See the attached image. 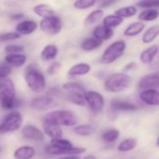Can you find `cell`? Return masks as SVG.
<instances>
[{"mask_svg": "<svg viewBox=\"0 0 159 159\" xmlns=\"http://www.w3.org/2000/svg\"><path fill=\"white\" fill-rule=\"evenodd\" d=\"M102 43H103V41L98 39L95 37H89L82 42L81 49L84 52H92V51L99 48L102 45Z\"/></svg>", "mask_w": 159, "mask_h": 159, "instance_id": "cell-25", "label": "cell"}, {"mask_svg": "<svg viewBox=\"0 0 159 159\" xmlns=\"http://www.w3.org/2000/svg\"><path fill=\"white\" fill-rule=\"evenodd\" d=\"M113 35H114L113 29L107 28L103 25L96 26L93 30V37L97 38L98 39H99L101 41L111 39L113 37Z\"/></svg>", "mask_w": 159, "mask_h": 159, "instance_id": "cell-20", "label": "cell"}, {"mask_svg": "<svg viewBox=\"0 0 159 159\" xmlns=\"http://www.w3.org/2000/svg\"><path fill=\"white\" fill-rule=\"evenodd\" d=\"M137 5L139 8L144 10L153 9L159 7V0H141Z\"/></svg>", "mask_w": 159, "mask_h": 159, "instance_id": "cell-37", "label": "cell"}, {"mask_svg": "<svg viewBox=\"0 0 159 159\" xmlns=\"http://www.w3.org/2000/svg\"><path fill=\"white\" fill-rule=\"evenodd\" d=\"M0 104L6 110H12L18 105L15 85L9 77L0 80Z\"/></svg>", "mask_w": 159, "mask_h": 159, "instance_id": "cell-3", "label": "cell"}, {"mask_svg": "<svg viewBox=\"0 0 159 159\" xmlns=\"http://www.w3.org/2000/svg\"><path fill=\"white\" fill-rule=\"evenodd\" d=\"M5 62L11 67H21L26 63V56L23 53L8 54L5 57Z\"/></svg>", "mask_w": 159, "mask_h": 159, "instance_id": "cell-21", "label": "cell"}, {"mask_svg": "<svg viewBox=\"0 0 159 159\" xmlns=\"http://www.w3.org/2000/svg\"><path fill=\"white\" fill-rule=\"evenodd\" d=\"M59 159H82L81 155H77V154H71V155H64L60 156Z\"/></svg>", "mask_w": 159, "mask_h": 159, "instance_id": "cell-43", "label": "cell"}, {"mask_svg": "<svg viewBox=\"0 0 159 159\" xmlns=\"http://www.w3.org/2000/svg\"><path fill=\"white\" fill-rule=\"evenodd\" d=\"M126 49V42L125 40H116L110 44L101 55V62L106 65L113 64L121 58Z\"/></svg>", "mask_w": 159, "mask_h": 159, "instance_id": "cell-6", "label": "cell"}, {"mask_svg": "<svg viewBox=\"0 0 159 159\" xmlns=\"http://www.w3.org/2000/svg\"><path fill=\"white\" fill-rule=\"evenodd\" d=\"M25 80L30 90L35 93H42L46 89V78L43 73L34 65L27 66Z\"/></svg>", "mask_w": 159, "mask_h": 159, "instance_id": "cell-4", "label": "cell"}, {"mask_svg": "<svg viewBox=\"0 0 159 159\" xmlns=\"http://www.w3.org/2000/svg\"><path fill=\"white\" fill-rule=\"evenodd\" d=\"M159 17V12L154 10V9H149V10H144L142 11L138 18L140 22H152L154 20H156Z\"/></svg>", "mask_w": 159, "mask_h": 159, "instance_id": "cell-32", "label": "cell"}, {"mask_svg": "<svg viewBox=\"0 0 159 159\" xmlns=\"http://www.w3.org/2000/svg\"><path fill=\"white\" fill-rule=\"evenodd\" d=\"M21 35L17 32H8L5 34L0 35V41H9V40H13L20 39Z\"/></svg>", "mask_w": 159, "mask_h": 159, "instance_id": "cell-39", "label": "cell"}, {"mask_svg": "<svg viewBox=\"0 0 159 159\" xmlns=\"http://www.w3.org/2000/svg\"><path fill=\"white\" fill-rule=\"evenodd\" d=\"M155 143H156V146H157V147H159V136L157 137V139H156V142H155Z\"/></svg>", "mask_w": 159, "mask_h": 159, "instance_id": "cell-47", "label": "cell"}, {"mask_svg": "<svg viewBox=\"0 0 159 159\" xmlns=\"http://www.w3.org/2000/svg\"><path fill=\"white\" fill-rule=\"evenodd\" d=\"M11 73V67L9 65L0 64V80L8 78Z\"/></svg>", "mask_w": 159, "mask_h": 159, "instance_id": "cell-41", "label": "cell"}, {"mask_svg": "<svg viewBox=\"0 0 159 159\" xmlns=\"http://www.w3.org/2000/svg\"><path fill=\"white\" fill-rule=\"evenodd\" d=\"M104 16V12L102 10L98 9L96 11H93L91 13L87 15V17L84 20V25H92L94 24H97L98 21H100Z\"/></svg>", "mask_w": 159, "mask_h": 159, "instance_id": "cell-34", "label": "cell"}, {"mask_svg": "<svg viewBox=\"0 0 159 159\" xmlns=\"http://www.w3.org/2000/svg\"><path fill=\"white\" fill-rule=\"evenodd\" d=\"M123 22H124L123 18L119 17L116 14H111V15H107L106 17L103 18L102 24L105 27L113 29V28L121 25L123 24Z\"/></svg>", "mask_w": 159, "mask_h": 159, "instance_id": "cell-28", "label": "cell"}, {"mask_svg": "<svg viewBox=\"0 0 159 159\" xmlns=\"http://www.w3.org/2000/svg\"><path fill=\"white\" fill-rule=\"evenodd\" d=\"M22 135L25 139L35 140V141H42L44 140V133L36 125H25L22 129Z\"/></svg>", "mask_w": 159, "mask_h": 159, "instance_id": "cell-13", "label": "cell"}, {"mask_svg": "<svg viewBox=\"0 0 159 159\" xmlns=\"http://www.w3.org/2000/svg\"><path fill=\"white\" fill-rule=\"evenodd\" d=\"M6 52L9 54H13V53H22L25 51V48L20 45H8L5 48Z\"/></svg>", "mask_w": 159, "mask_h": 159, "instance_id": "cell-40", "label": "cell"}, {"mask_svg": "<svg viewBox=\"0 0 159 159\" xmlns=\"http://www.w3.org/2000/svg\"><path fill=\"white\" fill-rule=\"evenodd\" d=\"M137 7L135 6H126V7H123L120 8L118 10L115 11V14L118 15L121 18H131L133 16H135L137 14Z\"/></svg>", "mask_w": 159, "mask_h": 159, "instance_id": "cell-33", "label": "cell"}, {"mask_svg": "<svg viewBox=\"0 0 159 159\" xmlns=\"http://www.w3.org/2000/svg\"><path fill=\"white\" fill-rule=\"evenodd\" d=\"M61 66H62V65H61L60 62H58V61H53V62H52V63L49 65V66L47 67L46 72H47L48 75H51V76H52V75H54V74H56V73L60 70Z\"/></svg>", "mask_w": 159, "mask_h": 159, "instance_id": "cell-38", "label": "cell"}, {"mask_svg": "<svg viewBox=\"0 0 159 159\" xmlns=\"http://www.w3.org/2000/svg\"><path fill=\"white\" fill-rule=\"evenodd\" d=\"M33 11L35 12V14H37L38 16H39L43 19L54 16L53 9L47 4H39V5L35 6L33 8Z\"/></svg>", "mask_w": 159, "mask_h": 159, "instance_id": "cell-26", "label": "cell"}, {"mask_svg": "<svg viewBox=\"0 0 159 159\" xmlns=\"http://www.w3.org/2000/svg\"><path fill=\"white\" fill-rule=\"evenodd\" d=\"M136 66H137V64H136V62H129V63H127L124 67H123V70H122V72H125V73H127V72H129V71H131V70H133L134 68H136Z\"/></svg>", "mask_w": 159, "mask_h": 159, "instance_id": "cell-42", "label": "cell"}, {"mask_svg": "<svg viewBox=\"0 0 159 159\" xmlns=\"http://www.w3.org/2000/svg\"><path fill=\"white\" fill-rule=\"evenodd\" d=\"M23 17H24L23 14H14V15L11 16V19H13V20H20V19H22Z\"/></svg>", "mask_w": 159, "mask_h": 159, "instance_id": "cell-46", "label": "cell"}, {"mask_svg": "<svg viewBox=\"0 0 159 159\" xmlns=\"http://www.w3.org/2000/svg\"><path fill=\"white\" fill-rule=\"evenodd\" d=\"M62 88L66 91L67 93L68 92H80V93H85L87 90L85 89V87L78 82H67V83H65L63 85H62Z\"/></svg>", "mask_w": 159, "mask_h": 159, "instance_id": "cell-35", "label": "cell"}, {"mask_svg": "<svg viewBox=\"0 0 159 159\" xmlns=\"http://www.w3.org/2000/svg\"><path fill=\"white\" fill-rule=\"evenodd\" d=\"M39 27L41 31L49 35H57L61 32L63 24L59 17L52 16L49 18L42 19L39 23Z\"/></svg>", "mask_w": 159, "mask_h": 159, "instance_id": "cell-9", "label": "cell"}, {"mask_svg": "<svg viewBox=\"0 0 159 159\" xmlns=\"http://www.w3.org/2000/svg\"><path fill=\"white\" fill-rule=\"evenodd\" d=\"M53 103V98L49 96H41L35 98L31 101V107L37 111H45Z\"/></svg>", "mask_w": 159, "mask_h": 159, "instance_id": "cell-17", "label": "cell"}, {"mask_svg": "<svg viewBox=\"0 0 159 159\" xmlns=\"http://www.w3.org/2000/svg\"><path fill=\"white\" fill-rule=\"evenodd\" d=\"M99 0H76L73 3V7L79 11H84L94 7Z\"/></svg>", "mask_w": 159, "mask_h": 159, "instance_id": "cell-36", "label": "cell"}, {"mask_svg": "<svg viewBox=\"0 0 159 159\" xmlns=\"http://www.w3.org/2000/svg\"><path fill=\"white\" fill-rule=\"evenodd\" d=\"M110 107L116 112H134L138 110V106L135 103L118 98L111 99Z\"/></svg>", "mask_w": 159, "mask_h": 159, "instance_id": "cell-12", "label": "cell"}, {"mask_svg": "<svg viewBox=\"0 0 159 159\" xmlns=\"http://www.w3.org/2000/svg\"><path fill=\"white\" fill-rule=\"evenodd\" d=\"M58 54V48L54 44H48L46 45L40 52V57L43 61H52L56 58Z\"/></svg>", "mask_w": 159, "mask_h": 159, "instance_id": "cell-22", "label": "cell"}, {"mask_svg": "<svg viewBox=\"0 0 159 159\" xmlns=\"http://www.w3.org/2000/svg\"><path fill=\"white\" fill-rule=\"evenodd\" d=\"M120 137V131L117 128H110L101 134V139L105 143H113Z\"/></svg>", "mask_w": 159, "mask_h": 159, "instance_id": "cell-31", "label": "cell"}, {"mask_svg": "<svg viewBox=\"0 0 159 159\" xmlns=\"http://www.w3.org/2000/svg\"><path fill=\"white\" fill-rule=\"evenodd\" d=\"M38 28V24L35 21L26 20L19 23L16 26V32L20 35H30Z\"/></svg>", "mask_w": 159, "mask_h": 159, "instance_id": "cell-19", "label": "cell"}, {"mask_svg": "<svg viewBox=\"0 0 159 159\" xmlns=\"http://www.w3.org/2000/svg\"><path fill=\"white\" fill-rule=\"evenodd\" d=\"M138 144V140L135 138H127L123 139L117 146V151L120 152H128L133 151Z\"/></svg>", "mask_w": 159, "mask_h": 159, "instance_id": "cell-27", "label": "cell"}, {"mask_svg": "<svg viewBox=\"0 0 159 159\" xmlns=\"http://www.w3.org/2000/svg\"><path fill=\"white\" fill-rule=\"evenodd\" d=\"M82 159H98V158H97V156L94 155V154H87V155L82 157Z\"/></svg>", "mask_w": 159, "mask_h": 159, "instance_id": "cell-45", "label": "cell"}, {"mask_svg": "<svg viewBox=\"0 0 159 159\" xmlns=\"http://www.w3.org/2000/svg\"><path fill=\"white\" fill-rule=\"evenodd\" d=\"M145 29V25L144 23L139 21V22H135L130 24L124 31V35L126 37H136L139 34H141L143 32V30Z\"/></svg>", "mask_w": 159, "mask_h": 159, "instance_id": "cell-23", "label": "cell"}, {"mask_svg": "<svg viewBox=\"0 0 159 159\" xmlns=\"http://www.w3.org/2000/svg\"><path fill=\"white\" fill-rule=\"evenodd\" d=\"M36 154V150L32 146L25 145L17 148L14 152L13 156L15 159H32Z\"/></svg>", "mask_w": 159, "mask_h": 159, "instance_id": "cell-18", "label": "cell"}, {"mask_svg": "<svg viewBox=\"0 0 159 159\" xmlns=\"http://www.w3.org/2000/svg\"><path fill=\"white\" fill-rule=\"evenodd\" d=\"M42 126H43L44 134H46L49 138H51V139L63 138V130L60 125L54 123L43 120Z\"/></svg>", "mask_w": 159, "mask_h": 159, "instance_id": "cell-15", "label": "cell"}, {"mask_svg": "<svg viewBox=\"0 0 159 159\" xmlns=\"http://www.w3.org/2000/svg\"><path fill=\"white\" fill-rule=\"evenodd\" d=\"M43 120L66 127H74L78 125L77 116L73 111L67 110H56L50 111L44 116Z\"/></svg>", "mask_w": 159, "mask_h": 159, "instance_id": "cell-5", "label": "cell"}, {"mask_svg": "<svg viewBox=\"0 0 159 159\" xmlns=\"http://www.w3.org/2000/svg\"><path fill=\"white\" fill-rule=\"evenodd\" d=\"M138 88L140 90L159 88V70L148 73L141 77L138 83Z\"/></svg>", "mask_w": 159, "mask_h": 159, "instance_id": "cell-10", "label": "cell"}, {"mask_svg": "<svg viewBox=\"0 0 159 159\" xmlns=\"http://www.w3.org/2000/svg\"><path fill=\"white\" fill-rule=\"evenodd\" d=\"M91 65L85 62L77 63L70 66V68L67 71V76L71 78L79 77V76H85L91 72Z\"/></svg>", "mask_w": 159, "mask_h": 159, "instance_id": "cell-14", "label": "cell"}, {"mask_svg": "<svg viewBox=\"0 0 159 159\" xmlns=\"http://www.w3.org/2000/svg\"><path fill=\"white\" fill-rule=\"evenodd\" d=\"M115 1H116V0H104V1L101 3L100 7H101V8H106V7H109V6H111L112 3H114Z\"/></svg>", "mask_w": 159, "mask_h": 159, "instance_id": "cell-44", "label": "cell"}, {"mask_svg": "<svg viewBox=\"0 0 159 159\" xmlns=\"http://www.w3.org/2000/svg\"><path fill=\"white\" fill-rule=\"evenodd\" d=\"M67 100L70 101L72 104L79 106V107H84L86 106L84 94L80 92H68L67 93Z\"/></svg>", "mask_w": 159, "mask_h": 159, "instance_id": "cell-30", "label": "cell"}, {"mask_svg": "<svg viewBox=\"0 0 159 159\" xmlns=\"http://www.w3.org/2000/svg\"><path fill=\"white\" fill-rule=\"evenodd\" d=\"M73 132L80 136V137H89L91 136L94 131L95 128L93 125H88V124H83V125H77L76 126H74L73 128Z\"/></svg>", "mask_w": 159, "mask_h": 159, "instance_id": "cell-29", "label": "cell"}, {"mask_svg": "<svg viewBox=\"0 0 159 159\" xmlns=\"http://www.w3.org/2000/svg\"><path fill=\"white\" fill-rule=\"evenodd\" d=\"M132 83L131 77L125 72H115L110 75L104 82V89L108 93L119 94L127 90Z\"/></svg>", "mask_w": 159, "mask_h": 159, "instance_id": "cell-2", "label": "cell"}, {"mask_svg": "<svg viewBox=\"0 0 159 159\" xmlns=\"http://www.w3.org/2000/svg\"><path fill=\"white\" fill-rule=\"evenodd\" d=\"M45 150L48 153L52 155H59V156L71 155V154L81 155L86 151L85 148L73 146V143L70 140L64 138L51 139L50 144L45 148Z\"/></svg>", "mask_w": 159, "mask_h": 159, "instance_id": "cell-1", "label": "cell"}, {"mask_svg": "<svg viewBox=\"0 0 159 159\" xmlns=\"http://www.w3.org/2000/svg\"><path fill=\"white\" fill-rule=\"evenodd\" d=\"M159 52V47L157 45H151L144 51H142L139 54V61L141 64L149 65L151 64Z\"/></svg>", "mask_w": 159, "mask_h": 159, "instance_id": "cell-16", "label": "cell"}, {"mask_svg": "<svg viewBox=\"0 0 159 159\" xmlns=\"http://www.w3.org/2000/svg\"><path fill=\"white\" fill-rule=\"evenodd\" d=\"M23 123V115L17 111H12L8 113L0 123V135H5L19 130L22 127Z\"/></svg>", "mask_w": 159, "mask_h": 159, "instance_id": "cell-7", "label": "cell"}, {"mask_svg": "<svg viewBox=\"0 0 159 159\" xmlns=\"http://www.w3.org/2000/svg\"><path fill=\"white\" fill-rule=\"evenodd\" d=\"M84 98L86 102V106L89 110L97 114L101 113L105 109V98L98 91L95 90H87L84 93Z\"/></svg>", "mask_w": 159, "mask_h": 159, "instance_id": "cell-8", "label": "cell"}, {"mask_svg": "<svg viewBox=\"0 0 159 159\" xmlns=\"http://www.w3.org/2000/svg\"><path fill=\"white\" fill-rule=\"evenodd\" d=\"M159 36V24L152 25L149 27L142 35L141 40L144 44H149L156 39V38Z\"/></svg>", "mask_w": 159, "mask_h": 159, "instance_id": "cell-24", "label": "cell"}, {"mask_svg": "<svg viewBox=\"0 0 159 159\" xmlns=\"http://www.w3.org/2000/svg\"><path fill=\"white\" fill-rule=\"evenodd\" d=\"M140 101L151 107L159 106V91L157 89H144L140 90L139 94Z\"/></svg>", "mask_w": 159, "mask_h": 159, "instance_id": "cell-11", "label": "cell"}]
</instances>
